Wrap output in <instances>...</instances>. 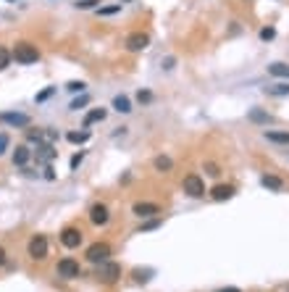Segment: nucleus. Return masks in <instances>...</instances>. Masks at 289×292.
<instances>
[{"label":"nucleus","instance_id":"5701e85b","mask_svg":"<svg viewBox=\"0 0 289 292\" xmlns=\"http://www.w3.org/2000/svg\"><path fill=\"white\" fill-rule=\"evenodd\" d=\"M11 58H13V53H8V50L3 48V45H0V71H3V68H8Z\"/></svg>","mask_w":289,"mask_h":292},{"label":"nucleus","instance_id":"4468645a","mask_svg":"<svg viewBox=\"0 0 289 292\" xmlns=\"http://www.w3.org/2000/svg\"><path fill=\"white\" fill-rule=\"evenodd\" d=\"M260 184H263V187H268V190H273V192L284 190V182H281L279 176H273V174H263L260 176Z\"/></svg>","mask_w":289,"mask_h":292},{"label":"nucleus","instance_id":"6ab92c4d","mask_svg":"<svg viewBox=\"0 0 289 292\" xmlns=\"http://www.w3.org/2000/svg\"><path fill=\"white\" fill-rule=\"evenodd\" d=\"M268 74L271 76H281V79H289V66L287 64H271L268 66Z\"/></svg>","mask_w":289,"mask_h":292},{"label":"nucleus","instance_id":"f03ea898","mask_svg":"<svg viewBox=\"0 0 289 292\" xmlns=\"http://www.w3.org/2000/svg\"><path fill=\"white\" fill-rule=\"evenodd\" d=\"M27 253H29V258H34V260H45L48 258V237L34 234L32 240L27 242Z\"/></svg>","mask_w":289,"mask_h":292},{"label":"nucleus","instance_id":"c756f323","mask_svg":"<svg viewBox=\"0 0 289 292\" xmlns=\"http://www.w3.org/2000/svg\"><path fill=\"white\" fill-rule=\"evenodd\" d=\"M273 37H276V29H273V27H265V29H260V40H265V42H268V40H273Z\"/></svg>","mask_w":289,"mask_h":292},{"label":"nucleus","instance_id":"7ed1b4c3","mask_svg":"<svg viewBox=\"0 0 289 292\" xmlns=\"http://www.w3.org/2000/svg\"><path fill=\"white\" fill-rule=\"evenodd\" d=\"M95 276H97L100 282H105V284H113V282L121 276V266L113 263V260H103V263H97Z\"/></svg>","mask_w":289,"mask_h":292},{"label":"nucleus","instance_id":"aec40b11","mask_svg":"<svg viewBox=\"0 0 289 292\" xmlns=\"http://www.w3.org/2000/svg\"><path fill=\"white\" fill-rule=\"evenodd\" d=\"M66 140L74 142V145H85V142L89 140V132H87V129H85V132H68Z\"/></svg>","mask_w":289,"mask_h":292},{"label":"nucleus","instance_id":"9b49d317","mask_svg":"<svg viewBox=\"0 0 289 292\" xmlns=\"http://www.w3.org/2000/svg\"><path fill=\"white\" fill-rule=\"evenodd\" d=\"M0 121H3V124H8V127H29V119L27 113H0Z\"/></svg>","mask_w":289,"mask_h":292},{"label":"nucleus","instance_id":"a211bd4d","mask_svg":"<svg viewBox=\"0 0 289 292\" xmlns=\"http://www.w3.org/2000/svg\"><path fill=\"white\" fill-rule=\"evenodd\" d=\"M113 108H116L118 113H129V111H132V103H129L126 95H116V97H113Z\"/></svg>","mask_w":289,"mask_h":292},{"label":"nucleus","instance_id":"2eb2a0df","mask_svg":"<svg viewBox=\"0 0 289 292\" xmlns=\"http://www.w3.org/2000/svg\"><path fill=\"white\" fill-rule=\"evenodd\" d=\"M105 113H108L105 108H92V111H89L87 116H85V129H87V127H92V124H97V121H103V119H105Z\"/></svg>","mask_w":289,"mask_h":292},{"label":"nucleus","instance_id":"4be33fe9","mask_svg":"<svg viewBox=\"0 0 289 292\" xmlns=\"http://www.w3.org/2000/svg\"><path fill=\"white\" fill-rule=\"evenodd\" d=\"M265 92H268V95H289V82L273 84V87H265Z\"/></svg>","mask_w":289,"mask_h":292},{"label":"nucleus","instance_id":"ddd939ff","mask_svg":"<svg viewBox=\"0 0 289 292\" xmlns=\"http://www.w3.org/2000/svg\"><path fill=\"white\" fill-rule=\"evenodd\" d=\"M29 158H32V150H29L27 145H19V148L13 150V163L16 166H27Z\"/></svg>","mask_w":289,"mask_h":292},{"label":"nucleus","instance_id":"f257e3e1","mask_svg":"<svg viewBox=\"0 0 289 292\" xmlns=\"http://www.w3.org/2000/svg\"><path fill=\"white\" fill-rule=\"evenodd\" d=\"M13 58H16V64H37L40 61V50H37V45L32 42H16V48H13Z\"/></svg>","mask_w":289,"mask_h":292},{"label":"nucleus","instance_id":"7c9ffc66","mask_svg":"<svg viewBox=\"0 0 289 292\" xmlns=\"http://www.w3.org/2000/svg\"><path fill=\"white\" fill-rule=\"evenodd\" d=\"M100 3V0H77V8L82 11H87V8H95V5Z\"/></svg>","mask_w":289,"mask_h":292},{"label":"nucleus","instance_id":"412c9836","mask_svg":"<svg viewBox=\"0 0 289 292\" xmlns=\"http://www.w3.org/2000/svg\"><path fill=\"white\" fill-rule=\"evenodd\" d=\"M271 142H279V145H289V132H265Z\"/></svg>","mask_w":289,"mask_h":292},{"label":"nucleus","instance_id":"1a4fd4ad","mask_svg":"<svg viewBox=\"0 0 289 292\" xmlns=\"http://www.w3.org/2000/svg\"><path fill=\"white\" fill-rule=\"evenodd\" d=\"M147 45H150V37L144 32H134V34L126 37V50L129 53H140V50L147 48Z\"/></svg>","mask_w":289,"mask_h":292},{"label":"nucleus","instance_id":"b1692460","mask_svg":"<svg viewBox=\"0 0 289 292\" xmlns=\"http://www.w3.org/2000/svg\"><path fill=\"white\" fill-rule=\"evenodd\" d=\"M150 276H153V271H150V268H134V282H147Z\"/></svg>","mask_w":289,"mask_h":292},{"label":"nucleus","instance_id":"9d476101","mask_svg":"<svg viewBox=\"0 0 289 292\" xmlns=\"http://www.w3.org/2000/svg\"><path fill=\"white\" fill-rule=\"evenodd\" d=\"M132 213L140 219H150V216H158V213H161V205L158 203H134Z\"/></svg>","mask_w":289,"mask_h":292},{"label":"nucleus","instance_id":"f3484780","mask_svg":"<svg viewBox=\"0 0 289 292\" xmlns=\"http://www.w3.org/2000/svg\"><path fill=\"white\" fill-rule=\"evenodd\" d=\"M153 166H155V171H171L173 168V161L169 158V156H155V161H153Z\"/></svg>","mask_w":289,"mask_h":292},{"label":"nucleus","instance_id":"20e7f679","mask_svg":"<svg viewBox=\"0 0 289 292\" xmlns=\"http://www.w3.org/2000/svg\"><path fill=\"white\" fill-rule=\"evenodd\" d=\"M181 187H184V192L189 197H202L205 195V182H202V176H197V174H187L184 182H181Z\"/></svg>","mask_w":289,"mask_h":292},{"label":"nucleus","instance_id":"393cba45","mask_svg":"<svg viewBox=\"0 0 289 292\" xmlns=\"http://www.w3.org/2000/svg\"><path fill=\"white\" fill-rule=\"evenodd\" d=\"M118 11H121V3L105 5V8H97V13H100V16H113V13H118Z\"/></svg>","mask_w":289,"mask_h":292},{"label":"nucleus","instance_id":"dca6fc26","mask_svg":"<svg viewBox=\"0 0 289 292\" xmlns=\"http://www.w3.org/2000/svg\"><path fill=\"white\" fill-rule=\"evenodd\" d=\"M53 158H56V150H53V145H37V161H45V163H50Z\"/></svg>","mask_w":289,"mask_h":292},{"label":"nucleus","instance_id":"473e14b6","mask_svg":"<svg viewBox=\"0 0 289 292\" xmlns=\"http://www.w3.org/2000/svg\"><path fill=\"white\" fill-rule=\"evenodd\" d=\"M53 92H56V87H45L40 95H37V103H45V100H48V97L53 95Z\"/></svg>","mask_w":289,"mask_h":292},{"label":"nucleus","instance_id":"f704fd0d","mask_svg":"<svg viewBox=\"0 0 289 292\" xmlns=\"http://www.w3.org/2000/svg\"><path fill=\"white\" fill-rule=\"evenodd\" d=\"M137 100H140V103H150V100H153V95H150L147 90H144V92L140 90V95H137Z\"/></svg>","mask_w":289,"mask_h":292},{"label":"nucleus","instance_id":"c9c22d12","mask_svg":"<svg viewBox=\"0 0 289 292\" xmlns=\"http://www.w3.org/2000/svg\"><path fill=\"white\" fill-rule=\"evenodd\" d=\"M205 168H208V174H210V176L221 174V171H218V166H216V163H208V166H205Z\"/></svg>","mask_w":289,"mask_h":292},{"label":"nucleus","instance_id":"0eeeda50","mask_svg":"<svg viewBox=\"0 0 289 292\" xmlns=\"http://www.w3.org/2000/svg\"><path fill=\"white\" fill-rule=\"evenodd\" d=\"M111 258V245L108 242H95L87 248V260L89 263H103V260Z\"/></svg>","mask_w":289,"mask_h":292},{"label":"nucleus","instance_id":"58836bf2","mask_svg":"<svg viewBox=\"0 0 289 292\" xmlns=\"http://www.w3.org/2000/svg\"><path fill=\"white\" fill-rule=\"evenodd\" d=\"M3 263H5V250L0 248V266H3Z\"/></svg>","mask_w":289,"mask_h":292},{"label":"nucleus","instance_id":"4c0bfd02","mask_svg":"<svg viewBox=\"0 0 289 292\" xmlns=\"http://www.w3.org/2000/svg\"><path fill=\"white\" fill-rule=\"evenodd\" d=\"M216 292H242L239 287H221V290H216Z\"/></svg>","mask_w":289,"mask_h":292},{"label":"nucleus","instance_id":"2f4dec72","mask_svg":"<svg viewBox=\"0 0 289 292\" xmlns=\"http://www.w3.org/2000/svg\"><path fill=\"white\" fill-rule=\"evenodd\" d=\"M8 145H11V137L5 134V132H0V156H3L5 150H8Z\"/></svg>","mask_w":289,"mask_h":292},{"label":"nucleus","instance_id":"cd10ccee","mask_svg":"<svg viewBox=\"0 0 289 292\" xmlns=\"http://www.w3.org/2000/svg\"><path fill=\"white\" fill-rule=\"evenodd\" d=\"M87 103H89V95H82V97H77V100L71 103V111H79V108H85Z\"/></svg>","mask_w":289,"mask_h":292},{"label":"nucleus","instance_id":"bb28decb","mask_svg":"<svg viewBox=\"0 0 289 292\" xmlns=\"http://www.w3.org/2000/svg\"><path fill=\"white\" fill-rule=\"evenodd\" d=\"M66 90H68V92H85V90H87V84H85V82H68V84H66Z\"/></svg>","mask_w":289,"mask_h":292},{"label":"nucleus","instance_id":"72a5a7b5","mask_svg":"<svg viewBox=\"0 0 289 292\" xmlns=\"http://www.w3.org/2000/svg\"><path fill=\"white\" fill-rule=\"evenodd\" d=\"M158 227H161V221L155 219V221H147V224H142V227H140V232H150V229H158Z\"/></svg>","mask_w":289,"mask_h":292},{"label":"nucleus","instance_id":"39448f33","mask_svg":"<svg viewBox=\"0 0 289 292\" xmlns=\"http://www.w3.org/2000/svg\"><path fill=\"white\" fill-rule=\"evenodd\" d=\"M56 271H58V276H63V279H77L82 274V266H79V260H74V258H60Z\"/></svg>","mask_w":289,"mask_h":292},{"label":"nucleus","instance_id":"423d86ee","mask_svg":"<svg viewBox=\"0 0 289 292\" xmlns=\"http://www.w3.org/2000/svg\"><path fill=\"white\" fill-rule=\"evenodd\" d=\"M82 240H85V234H82L79 227H66L63 232H60V245H63V248H68V250L79 248Z\"/></svg>","mask_w":289,"mask_h":292},{"label":"nucleus","instance_id":"c85d7f7f","mask_svg":"<svg viewBox=\"0 0 289 292\" xmlns=\"http://www.w3.org/2000/svg\"><path fill=\"white\" fill-rule=\"evenodd\" d=\"M250 119L258 121V124H265V121H268V113H263V111H253V113H250Z\"/></svg>","mask_w":289,"mask_h":292},{"label":"nucleus","instance_id":"e433bc0d","mask_svg":"<svg viewBox=\"0 0 289 292\" xmlns=\"http://www.w3.org/2000/svg\"><path fill=\"white\" fill-rule=\"evenodd\" d=\"M173 64H176L173 58H166V61H163V68H166V71H171V68H173Z\"/></svg>","mask_w":289,"mask_h":292},{"label":"nucleus","instance_id":"6e6552de","mask_svg":"<svg viewBox=\"0 0 289 292\" xmlns=\"http://www.w3.org/2000/svg\"><path fill=\"white\" fill-rule=\"evenodd\" d=\"M108 219H111V213H108V205L105 203H95L92 208H89V221H92L95 227H105Z\"/></svg>","mask_w":289,"mask_h":292},{"label":"nucleus","instance_id":"a878e982","mask_svg":"<svg viewBox=\"0 0 289 292\" xmlns=\"http://www.w3.org/2000/svg\"><path fill=\"white\" fill-rule=\"evenodd\" d=\"M82 161H85V153H74V156H71V161H68V166H71V171H74V168H79V163H82Z\"/></svg>","mask_w":289,"mask_h":292},{"label":"nucleus","instance_id":"f8f14e48","mask_svg":"<svg viewBox=\"0 0 289 292\" xmlns=\"http://www.w3.org/2000/svg\"><path fill=\"white\" fill-rule=\"evenodd\" d=\"M210 197H213V200H218V203L229 200V197H234V187H231V184H216V187L210 190Z\"/></svg>","mask_w":289,"mask_h":292}]
</instances>
